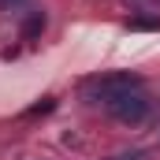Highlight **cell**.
Segmentation results:
<instances>
[{"label":"cell","instance_id":"6da1fadb","mask_svg":"<svg viewBox=\"0 0 160 160\" xmlns=\"http://www.w3.org/2000/svg\"><path fill=\"white\" fill-rule=\"evenodd\" d=\"M130 89H142V78H138V75H127V71H119V75H101V78L86 82V97H89L93 104H104V108H108L116 97L130 93Z\"/></svg>","mask_w":160,"mask_h":160},{"label":"cell","instance_id":"7a4b0ae2","mask_svg":"<svg viewBox=\"0 0 160 160\" xmlns=\"http://www.w3.org/2000/svg\"><path fill=\"white\" fill-rule=\"evenodd\" d=\"M108 112H112L116 119H123V123H142L149 116V97H145L142 89H130V93H123V97H116V101L108 104Z\"/></svg>","mask_w":160,"mask_h":160},{"label":"cell","instance_id":"3957f363","mask_svg":"<svg viewBox=\"0 0 160 160\" xmlns=\"http://www.w3.org/2000/svg\"><path fill=\"white\" fill-rule=\"evenodd\" d=\"M41 30H45V15H41V11H38V15H34V19L26 22V30H22V38L30 41V38H34V34H41Z\"/></svg>","mask_w":160,"mask_h":160}]
</instances>
